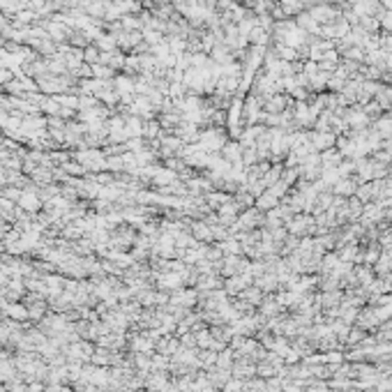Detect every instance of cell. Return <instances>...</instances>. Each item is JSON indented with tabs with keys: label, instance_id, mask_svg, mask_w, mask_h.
I'll return each instance as SVG.
<instances>
[{
	"label": "cell",
	"instance_id": "6da1fadb",
	"mask_svg": "<svg viewBox=\"0 0 392 392\" xmlns=\"http://www.w3.org/2000/svg\"><path fill=\"white\" fill-rule=\"evenodd\" d=\"M316 229V222L311 217H307V213L305 215H300L298 219H291L289 222V231L293 235H302V233H311V231Z\"/></svg>",
	"mask_w": 392,
	"mask_h": 392
},
{
	"label": "cell",
	"instance_id": "7a4b0ae2",
	"mask_svg": "<svg viewBox=\"0 0 392 392\" xmlns=\"http://www.w3.org/2000/svg\"><path fill=\"white\" fill-rule=\"evenodd\" d=\"M333 189H335V194H339V196H351L358 191V182L351 178H339L333 185Z\"/></svg>",
	"mask_w": 392,
	"mask_h": 392
},
{
	"label": "cell",
	"instance_id": "3957f363",
	"mask_svg": "<svg viewBox=\"0 0 392 392\" xmlns=\"http://www.w3.org/2000/svg\"><path fill=\"white\" fill-rule=\"evenodd\" d=\"M277 203H279V199L270 189H268V191H263V194L258 196L256 208H258V210H273V208H277Z\"/></svg>",
	"mask_w": 392,
	"mask_h": 392
},
{
	"label": "cell",
	"instance_id": "277c9868",
	"mask_svg": "<svg viewBox=\"0 0 392 392\" xmlns=\"http://www.w3.org/2000/svg\"><path fill=\"white\" fill-rule=\"evenodd\" d=\"M362 217H365L367 222H378V219L385 217V210H383L378 203H374V206H367L365 208V215H362Z\"/></svg>",
	"mask_w": 392,
	"mask_h": 392
},
{
	"label": "cell",
	"instance_id": "5b68a950",
	"mask_svg": "<svg viewBox=\"0 0 392 392\" xmlns=\"http://www.w3.org/2000/svg\"><path fill=\"white\" fill-rule=\"evenodd\" d=\"M261 222V215H258V210H247L245 215H242V219H240V224L242 226H254V224Z\"/></svg>",
	"mask_w": 392,
	"mask_h": 392
},
{
	"label": "cell",
	"instance_id": "8992f818",
	"mask_svg": "<svg viewBox=\"0 0 392 392\" xmlns=\"http://www.w3.org/2000/svg\"><path fill=\"white\" fill-rule=\"evenodd\" d=\"M330 146H333V137H330V134H321V137H316L314 148L323 150V148H330Z\"/></svg>",
	"mask_w": 392,
	"mask_h": 392
},
{
	"label": "cell",
	"instance_id": "52a82bcc",
	"mask_svg": "<svg viewBox=\"0 0 392 392\" xmlns=\"http://www.w3.org/2000/svg\"><path fill=\"white\" fill-rule=\"evenodd\" d=\"M385 217H387V219H392V206L385 210Z\"/></svg>",
	"mask_w": 392,
	"mask_h": 392
}]
</instances>
